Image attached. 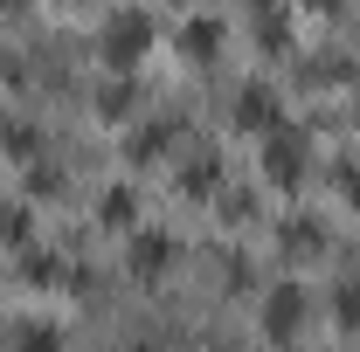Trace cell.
<instances>
[{"instance_id": "obj_2", "label": "cell", "mask_w": 360, "mask_h": 352, "mask_svg": "<svg viewBox=\"0 0 360 352\" xmlns=\"http://www.w3.org/2000/svg\"><path fill=\"white\" fill-rule=\"evenodd\" d=\"M264 159H270V180H298L305 173V159H312V145H305V132H264Z\"/></svg>"}, {"instance_id": "obj_3", "label": "cell", "mask_w": 360, "mask_h": 352, "mask_svg": "<svg viewBox=\"0 0 360 352\" xmlns=\"http://www.w3.org/2000/svg\"><path fill=\"white\" fill-rule=\"evenodd\" d=\"M298 325H305V290H298V283H277L264 297V332L270 339H291Z\"/></svg>"}, {"instance_id": "obj_1", "label": "cell", "mask_w": 360, "mask_h": 352, "mask_svg": "<svg viewBox=\"0 0 360 352\" xmlns=\"http://www.w3.org/2000/svg\"><path fill=\"white\" fill-rule=\"evenodd\" d=\"M146 42H153V14H111L104 21V55L111 62H132V55H146Z\"/></svg>"}, {"instance_id": "obj_7", "label": "cell", "mask_w": 360, "mask_h": 352, "mask_svg": "<svg viewBox=\"0 0 360 352\" xmlns=\"http://www.w3.org/2000/svg\"><path fill=\"white\" fill-rule=\"evenodd\" d=\"M21 352H63L56 325H28V332H21Z\"/></svg>"}, {"instance_id": "obj_5", "label": "cell", "mask_w": 360, "mask_h": 352, "mask_svg": "<svg viewBox=\"0 0 360 352\" xmlns=\"http://www.w3.org/2000/svg\"><path fill=\"white\" fill-rule=\"evenodd\" d=\"M167 256H174V242L167 235H132V263L153 276V269H167Z\"/></svg>"}, {"instance_id": "obj_6", "label": "cell", "mask_w": 360, "mask_h": 352, "mask_svg": "<svg viewBox=\"0 0 360 352\" xmlns=\"http://www.w3.org/2000/svg\"><path fill=\"white\" fill-rule=\"evenodd\" d=\"M104 215L118 221V228H132V215H139V201H132V187H111V194H104Z\"/></svg>"}, {"instance_id": "obj_4", "label": "cell", "mask_w": 360, "mask_h": 352, "mask_svg": "<svg viewBox=\"0 0 360 352\" xmlns=\"http://www.w3.org/2000/svg\"><path fill=\"white\" fill-rule=\"evenodd\" d=\"M243 125H257V132H277V97H270V83H243Z\"/></svg>"}, {"instance_id": "obj_8", "label": "cell", "mask_w": 360, "mask_h": 352, "mask_svg": "<svg viewBox=\"0 0 360 352\" xmlns=\"http://www.w3.org/2000/svg\"><path fill=\"white\" fill-rule=\"evenodd\" d=\"M333 311H340V325H360V283H347V290H340V304H333Z\"/></svg>"}, {"instance_id": "obj_9", "label": "cell", "mask_w": 360, "mask_h": 352, "mask_svg": "<svg viewBox=\"0 0 360 352\" xmlns=\"http://www.w3.org/2000/svg\"><path fill=\"white\" fill-rule=\"evenodd\" d=\"M139 352H153V346H139Z\"/></svg>"}]
</instances>
